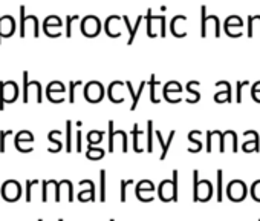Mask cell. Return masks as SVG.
Here are the masks:
<instances>
[{
	"label": "cell",
	"mask_w": 260,
	"mask_h": 221,
	"mask_svg": "<svg viewBox=\"0 0 260 221\" xmlns=\"http://www.w3.org/2000/svg\"><path fill=\"white\" fill-rule=\"evenodd\" d=\"M193 201L205 203L213 195V186L208 180L199 181V171H193Z\"/></svg>",
	"instance_id": "6da1fadb"
},
{
	"label": "cell",
	"mask_w": 260,
	"mask_h": 221,
	"mask_svg": "<svg viewBox=\"0 0 260 221\" xmlns=\"http://www.w3.org/2000/svg\"><path fill=\"white\" fill-rule=\"evenodd\" d=\"M19 95V86L16 81H0V110H4L5 103H14Z\"/></svg>",
	"instance_id": "7a4b0ae2"
},
{
	"label": "cell",
	"mask_w": 260,
	"mask_h": 221,
	"mask_svg": "<svg viewBox=\"0 0 260 221\" xmlns=\"http://www.w3.org/2000/svg\"><path fill=\"white\" fill-rule=\"evenodd\" d=\"M2 198L8 203H14V201H19L20 197H22V186L19 181L16 180H7L4 184H2Z\"/></svg>",
	"instance_id": "3957f363"
},
{
	"label": "cell",
	"mask_w": 260,
	"mask_h": 221,
	"mask_svg": "<svg viewBox=\"0 0 260 221\" xmlns=\"http://www.w3.org/2000/svg\"><path fill=\"white\" fill-rule=\"evenodd\" d=\"M104 95V88L100 81L92 80L84 86V98L89 103H100Z\"/></svg>",
	"instance_id": "277c9868"
},
{
	"label": "cell",
	"mask_w": 260,
	"mask_h": 221,
	"mask_svg": "<svg viewBox=\"0 0 260 221\" xmlns=\"http://www.w3.org/2000/svg\"><path fill=\"white\" fill-rule=\"evenodd\" d=\"M226 195L231 201H242L246 197V186L240 180H234L226 187Z\"/></svg>",
	"instance_id": "5b68a950"
},
{
	"label": "cell",
	"mask_w": 260,
	"mask_h": 221,
	"mask_svg": "<svg viewBox=\"0 0 260 221\" xmlns=\"http://www.w3.org/2000/svg\"><path fill=\"white\" fill-rule=\"evenodd\" d=\"M158 198L164 203H169V201H178V197L175 195V190H173V181L172 180H162L159 183V187H158Z\"/></svg>",
	"instance_id": "8992f818"
},
{
	"label": "cell",
	"mask_w": 260,
	"mask_h": 221,
	"mask_svg": "<svg viewBox=\"0 0 260 221\" xmlns=\"http://www.w3.org/2000/svg\"><path fill=\"white\" fill-rule=\"evenodd\" d=\"M100 30H101V23H100V20H98L96 17H93V16L86 17V19L83 20V23H81V31H83V34L87 36V37H95V36L100 33Z\"/></svg>",
	"instance_id": "52a82bcc"
},
{
	"label": "cell",
	"mask_w": 260,
	"mask_h": 221,
	"mask_svg": "<svg viewBox=\"0 0 260 221\" xmlns=\"http://www.w3.org/2000/svg\"><path fill=\"white\" fill-rule=\"evenodd\" d=\"M109 100L112 103H122L125 98H124V83L119 81V80H115L109 85Z\"/></svg>",
	"instance_id": "ba28073f"
},
{
	"label": "cell",
	"mask_w": 260,
	"mask_h": 221,
	"mask_svg": "<svg viewBox=\"0 0 260 221\" xmlns=\"http://www.w3.org/2000/svg\"><path fill=\"white\" fill-rule=\"evenodd\" d=\"M14 19L10 16L0 17V42H2V37H8L14 33L16 26H14Z\"/></svg>",
	"instance_id": "9c48e42d"
},
{
	"label": "cell",
	"mask_w": 260,
	"mask_h": 221,
	"mask_svg": "<svg viewBox=\"0 0 260 221\" xmlns=\"http://www.w3.org/2000/svg\"><path fill=\"white\" fill-rule=\"evenodd\" d=\"M144 86H146V81H141V85H140V88H138V92H135L132 83H130V81H125V88H127L130 97H132V106H130V110H135V109H137V104L140 103V98H141V94H143V91H144Z\"/></svg>",
	"instance_id": "30bf717a"
},
{
	"label": "cell",
	"mask_w": 260,
	"mask_h": 221,
	"mask_svg": "<svg viewBox=\"0 0 260 221\" xmlns=\"http://www.w3.org/2000/svg\"><path fill=\"white\" fill-rule=\"evenodd\" d=\"M175 134H176V132H175V131H172V132H170V135H169V140H167V142H164L161 131H156V139H158V142H159V145H161V148H162V152H161V157H159V160H161V161H164V160H166L167 152H169V149H170V145H172V142H173Z\"/></svg>",
	"instance_id": "8fae6325"
},
{
	"label": "cell",
	"mask_w": 260,
	"mask_h": 221,
	"mask_svg": "<svg viewBox=\"0 0 260 221\" xmlns=\"http://www.w3.org/2000/svg\"><path fill=\"white\" fill-rule=\"evenodd\" d=\"M104 149H101V148H93V146H90L89 145V149H87V152H86V157L89 158V160H92V161H98V160H101L103 157H104Z\"/></svg>",
	"instance_id": "7c38bea8"
},
{
	"label": "cell",
	"mask_w": 260,
	"mask_h": 221,
	"mask_svg": "<svg viewBox=\"0 0 260 221\" xmlns=\"http://www.w3.org/2000/svg\"><path fill=\"white\" fill-rule=\"evenodd\" d=\"M132 135H134V151H135L137 154H141V152L144 151V148H143V146H141V143H140V137L143 135V132L140 131L138 125H135V126H134Z\"/></svg>",
	"instance_id": "4fadbf2b"
},
{
	"label": "cell",
	"mask_w": 260,
	"mask_h": 221,
	"mask_svg": "<svg viewBox=\"0 0 260 221\" xmlns=\"http://www.w3.org/2000/svg\"><path fill=\"white\" fill-rule=\"evenodd\" d=\"M78 200H80L81 203H86V201L93 203V201H95V186L81 190V192L78 194Z\"/></svg>",
	"instance_id": "5bb4252c"
},
{
	"label": "cell",
	"mask_w": 260,
	"mask_h": 221,
	"mask_svg": "<svg viewBox=\"0 0 260 221\" xmlns=\"http://www.w3.org/2000/svg\"><path fill=\"white\" fill-rule=\"evenodd\" d=\"M64 85L63 83H60V81H52V83H49L48 85V89H46V95H49V94H54V92H57V94H63L64 95Z\"/></svg>",
	"instance_id": "9a60e30c"
},
{
	"label": "cell",
	"mask_w": 260,
	"mask_h": 221,
	"mask_svg": "<svg viewBox=\"0 0 260 221\" xmlns=\"http://www.w3.org/2000/svg\"><path fill=\"white\" fill-rule=\"evenodd\" d=\"M103 132L101 131H90L89 134H87V143L90 145V146H93V145H100L101 142H103Z\"/></svg>",
	"instance_id": "2e32d148"
},
{
	"label": "cell",
	"mask_w": 260,
	"mask_h": 221,
	"mask_svg": "<svg viewBox=\"0 0 260 221\" xmlns=\"http://www.w3.org/2000/svg\"><path fill=\"white\" fill-rule=\"evenodd\" d=\"M159 86H161V83H158L156 78H155V75H152V77H150V89H152L150 100H152V103H159V101H161V100L158 98V95H156V91H158Z\"/></svg>",
	"instance_id": "e0dca14e"
},
{
	"label": "cell",
	"mask_w": 260,
	"mask_h": 221,
	"mask_svg": "<svg viewBox=\"0 0 260 221\" xmlns=\"http://www.w3.org/2000/svg\"><path fill=\"white\" fill-rule=\"evenodd\" d=\"M100 201H106V171H100Z\"/></svg>",
	"instance_id": "ac0fdd59"
},
{
	"label": "cell",
	"mask_w": 260,
	"mask_h": 221,
	"mask_svg": "<svg viewBox=\"0 0 260 221\" xmlns=\"http://www.w3.org/2000/svg\"><path fill=\"white\" fill-rule=\"evenodd\" d=\"M55 134H57V131H51V132L48 134V140H49L51 143H54V145H55V148L49 149V152H60V151H61V148H63V143H61L60 140H57V139H55Z\"/></svg>",
	"instance_id": "d6986e66"
},
{
	"label": "cell",
	"mask_w": 260,
	"mask_h": 221,
	"mask_svg": "<svg viewBox=\"0 0 260 221\" xmlns=\"http://www.w3.org/2000/svg\"><path fill=\"white\" fill-rule=\"evenodd\" d=\"M72 122L71 120H68L66 122V152L68 154H71L72 152V131H71V128H72V125H71Z\"/></svg>",
	"instance_id": "ffe728a7"
},
{
	"label": "cell",
	"mask_w": 260,
	"mask_h": 221,
	"mask_svg": "<svg viewBox=\"0 0 260 221\" xmlns=\"http://www.w3.org/2000/svg\"><path fill=\"white\" fill-rule=\"evenodd\" d=\"M153 122L149 120L147 122V151L153 152Z\"/></svg>",
	"instance_id": "44dd1931"
},
{
	"label": "cell",
	"mask_w": 260,
	"mask_h": 221,
	"mask_svg": "<svg viewBox=\"0 0 260 221\" xmlns=\"http://www.w3.org/2000/svg\"><path fill=\"white\" fill-rule=\"evenodd\" d=\"M39 184H40L39 180H26V203L32 201V189Z\"/></svg>",
	"instance_id": "7402d4cb"
},
{
	"label": "cell",
	"mask_w": 260,
	"mask_h": 221,
	"mask_svg": "<svg viewBox=\"0 0 260 221\" xmlns=\"http://www.w3.org/2000/svg\"><path fill=\"white\" fill-rule=\"evenodd\" d=\"M135 194H137V198L140 200V201H143V203H150V201H153L155 200V192H146V190H135Z\"/></svg>",
	"instance_id": "603a6c76"
},
{
	"label": "cell",
	"mask_w": 260,
	"mask_h": 221,
	"mask_svg": "<svg viewBox=\"0 0 260 221\" xmlns=\"http://www.w3.org/2000/svg\"><path fill=\"white\" fill-rule=\"evenodd\" d=\"M34 140V137H32V134L29 132V131H20L16 137H14V143H20V142H28V143H31Z\"/></svg>",
	"instance_id": "cb8c5ba5"
},
{
	"label": "cell",
	"mask_w": 260,
	"mask_h": 221,
	"mask_svg": "<svg viewBox=\"0 0 260 221\" xmlns=\"http://www.w3.org/2000/svg\"><path fill=\"white\" fill-rule=\"evenodd\" d=\"M135 190H146V192H155V184L150 181V180H141L138 184H137V189Z\"/></svg>",
	"instance_id": "d4e9b609"
},
{
	"label": "cell",
	"mask_w": 260,
	"mask_h": 221,
	"mask_svg": "<svg viewBox=\"0 0 260 221\" xmlns=\"http://www.w3.org/2000/svg\"><path fill=\"white\" fill-rule=\"evenodd\" d=\"M134 180H121V194H119V201L121 203H125L127 200V186L132 184Z\"/></svg>",
	"instance_id": "484cf974"
},
{
	"label": "cell",
	"mask_w": 260,
	"mask_h": 221,
	"mask_svg": "<svg viewBox=\"0 0 260 221\" xmlns=\"http://www.w3.org/2000/svg\"><path fill=\"white\" fill-rule=\"evenodd\" d=\"M13 134V131H0V152H5L7 151V143H5V140H7V137L8 135H11Z\"/></svg>",
	"instance_id": "4316f807"
},
{
	"label": "cell",
	"mask_w": 260,
	"mask_h": 221,
	"mask_svg": "<svg viewBox=\"0 0 260 221\" xmlns=\"http://www.w3.org/2000/svg\"><path fill=\"white\" fill-rule=\"evenodd\" d=\"M251 197L260 203V180H257L252 186H251Z\"/></svg>",
	"instance_id": "83f0119b"
},
{
	"label": "cell",
	"mask_w": 260,
	"mask_h": 221,
	"mask_svg": "<svg viewBox=\"0 0 260 221\" xmlns=\"http://www.w3.org/2000/svg\"><path fill=\"white\" fill-rule=\"evenodd\" d=\"M216 197H217V201L222 203V171L220 169L217 171V194H216Z\"/></svg>",
	"instance_id": "f1b7e54d"
},
{
	"label": "cell",
	"mask_w": 260,
	"mask_h": 221,
	"mask_svg": "<svg viewBox=\"0 0 260 221\" xmlns=\"http://www.w3.org/2000/svg\"><path fill=\"white\" fill-rule=\"evenodd\" d=\"M20 16H22V20H20V37H25V23H26V16H25V7L22 5L20 7Z\"/></svg>",
	"instance_id": "f546056e"
},
{
	"label": "cell",
	"mask_w": 260,
	"mask_h": 221,
	"mask_svg": "<svg viewBox=\"0 0 260 221\" xmlns=\"http://www.w3.org/2000/svg\"><path fill=\"white\" fill-rule=\"evenodd\" d=\"M201 11H202V19H201L202 31H201V36H202V37H205V34H207V17H205V11H207V8H205V7H202V8H201Z\"/></svg>",
	"instance_id": "4dcf8cb0"
},
{
	"label": "cell",
	"mask_w": 260,
	"mask_h": 221,
	"mask_svg": "<svg viewBox=\"0 0 260 221\" xmlns=\"http://www.w3.org/2000/svg\"><path fill=\"white\" fill-rule=\"evenodd\" d=\"M77 85H81V81L78 80V81H71V83H69V86H71L69 103H74V101H75V88H77Z\"/></svg>",
	"instance_id": "1f68e13d"
},
{
	"label": "cell",
	"mask_w": 260,
	"mask_h": 221,
	"mask_svg": "<svg viewBox=\"0 0 260 221\" xmlns=\"http://www.w3.org/2000/svg\"><path fill=\"white\" fill-rule=\"evenodd\" d=\"M42 186H43V192H42V201L43 203H48V189H49V183H48V180H45V181H42Z\"/></svg>",
	"instance_id": "d6a6232c"
},
{
	"label": "cell",
	"mask_w": 260,
	"mask_h": 221,
	"mask_svg": "<svg viewBox=\"0 0 260 221\" xmlns=\"http://www.w3.org/2000/svg\"><path fill=\"white\" fill-rule=\"evenodd\" d=\"M141 20H143V17L140 16V17H138V20H137V25H135V28L132 30V33H130V39H128V45H132V43H134V40H135V33L138 31V28H140V23H141Z\"/></svg>",
	"instance_id": "836d02e7"
},
{
	"label": "cell",
	"mask_w": 260,
	"mask_h": 221,
	"mask_svg": "<svg viewBox=\"0 0 260 221\" xmlns=\"http://www.w3.org/2000/svg\"><path fill=\"white\" fill-rule=\"evenodd\" d=\"M81 139H83V134H81V131H77V134H75V140H77V145H75V151L80 154L81 151H83V148H81Z\"/></svg>",
	"instance_id": "e575fe53"
},
{
	"label": "cell",
	"mask_w": 260,
	"mask_h": 221,
	"mask_svg": "<svg viewBox=\"0 0 260 221\" xmlns=\"http://www.w3.org/2000/svg\"><path fill=\"white\" fill-rule=\"evenodd\" d=\"M78 16H69L68 17V25H66V37H71V23L72 20H77Z\"/></svg>",
	"instance_id": "d590c367"
},
{
	"label": "cell",
	"mask_w": 260,
	"mask_h": 221,
	"mask_svg": "<svg viewBox=\"0 0 260 221\" xmlns=\"http://www.w3.org/2000/svg\"><path fill=\"white\" fill-rule=\"evenodd\" d=\"M245 85H248V81H239L237 83V103H240L242 101V88L245 86Z\"/></svg>",
	"instance_id": "8d00e7d4"
},
{
	"label": "cell",
	"mask_w": 260,
	"mask_h": 221,
	"mask_svg": "<svg viewBox=\"0 0 260 221\" xmlns=\"http://www.w3.org/2000/svg\"><path fill=\"white\" fill-rule=\"evenodd\" d=\"M58 221H63V218H60V219H58Z\"/></svg>",
	"instance_id": "74e56055"
},
{
	"label": "cell",
	"mask_w": 260,
	"mask_h": 221,
	"mask_svg": "<svg viewBox=\"0 0 260 221\" xmlns=\"http://www.w3.org/2000/svg\"><path fill=\"white\" fill-rule=\"evenodd\" d=\"M39 221H43V219H39Z\"/></svg>",
	"instance_id": "f35d334b"
},
{
	"label": "cell",
	"mask_w": 260,
	"mask_h": 221,
	"mask_svg": "<svg viewBox=\"0 0 260 221\" xmlns=\"http://www.w3.org/2000/svg\"><path fill=\"white\" fill-rule=\"evenodd\" d=\"M110 221H115V219H110Z\"/></svg>",
	"instance_id": "ab89813d"
},
{
	"label": "cell",
	"mask_w": 260,
	"mask_h": 221,
	"mask_svg": "<svg viewBox=\"0 0 260 221\" xmlns=\"http://www.w3.org/2000/svg\"><path fill=\"white\" fill-rule=\"evenodd\" d=\"M258 221H260V219H258Z\"/></svg>",
	"instance_id": "60d3db41"
}]
</instances>
